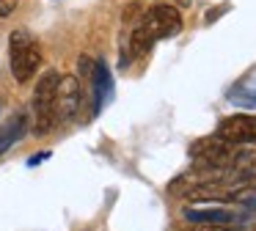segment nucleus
Instances as JSON below:
<instances>
[{"mask_svg": "<svg viewBox=\"0 0 256 231\" xmlns=\"http://www.w3.org/2000/svg\"><path fill=\"white\" fill-rule=\"evenodd\" d=\"M8 66L17 82H28L42 66V47L28 30H14L8 36Z\"/></svg>", "mask_w": 256, "mask_h": 231, "instance_id": "obj_1", "label": "nucleus"}, {"mask_svg": "<svg viewBox=\"0 0 256 231\" xmlns=\"http://www.w3.org/2000/svg\"><path fill=\"white\" fill-rule=\"evenodd\" d=\"M61 80L56 69L44 72V74L36 80L34 88V116H36V124L34 132L36 135H47V132L56 126V116H52V96H56V86Z\"/></svg>", "mask_w": 256, "mask_h": 231, "instance_id": "obj_2", "label": "nucleus"}, {"mask_svg": "<svg viewBox=\"0 0 256 231\" xmlns=\"http://www.w3.org/2000/svg\"><path fill=\"white\" fill-rule=\"evenodd\" d=\"M80 104H83V86L80 77L74 74H61L56 86V96H52V116L56 121H69L78 116Z\"/></svg>", "mask_w": 256, "mask_h": 231, "instance_id": "obj_3", "label": "nucleus"}, {"mask_svg": "<svg viewBox=\"0 0 256 231\" xmlns=\"http://www.w3.org/2000/svg\"><path fill=\"white\" fill-rule=\"evenodd\" d=\"M215 138H220L228 146H250V143H256V116L250 113L228 116L218 124Z\"/></svg>", "mask_w": 256, "mask_h": 231, "instance_id": "obj_4", "label": "nucleus"}, {"mask_svg": "<svg viewBox=\"0 0 256 231\" xmlns=\"http://www.w3.org/2000/svg\"><path fill=\"white\" fill-rule=\"evenodd\" d=\"M144 25L152 30V36L160 42V38H174L179 30H182V16H179V11L174 8V6H152L149 11H146L144 16Z\"/></svg>", "mask_w": 256, "mask_h": 231, "instance_id": "obj_5", "label": "nucleus"}, {"mask_svg": "<svg viewBox=\"0 0 256 231\" xmlns=\"http://www.w3.org/2000/svg\"><path fill=\"white\" fill-rule=\"evenodd\" d=\"M91 86H94V113H100L113 96V80L108 72L105 60H94V72H91Z\"/></svg>", "mask_w": 256, "mask_h": 231, "instance_id": "obj_6", "label": "nucleus"}, {"mask_svg": "<svg viewBox=\"0 0 256 231\" xmlns=\"http://www.w3.org/2000/svg\"><path fill=\"white\" fill-rule=\"evenodd\" d=\"M25 130H28V113H22V110L14 113L6 124H0V154L8 152V148L25 135Z\"/></svg>", "mask_w": 256, "mask_h": 231, "instance_id": "obj_7", "label": "nucleus"}, {"mask_svg": "<svg viewBox=\"0 0 256 231\" xmlns=\"http://www.w3.org/2000/svg\"><path fill=\"white\" fill-rule=\"evenodd\" d=\"M184 218L190 223H210V226H232L237 220L234 212H226V209H184Z\"/></svg>", "mask_w": 256, "mask_h": 231, "instance_id": "obj_8", "label": "nucleus"}, {"mask_svg": "<svg viewBox=\"0 0 256 231\" xmlns=\"http://www.w3.org/2000/svg\"><path fill=\"white\" fill-rule=\"evenodd\" d=\"M237 204H242L245 209H250V212H254V209H256V190L254 192H240Z\"/></svg>", "mask_w": 256, "mask_h": 231, "instance_id": "obj_9", "label": "nucleus"}, {"mask_svg": "<svg viewBox=\"0 0 256 231\" xmlns=\"http://www.w3.org/2000/svg\"><path fill=\"white\" fill-rule=\"evenodd\" d=\"M91 72H94V60H91L88 55H80V74H83L86 80H88Z\"/></svg>", "mask_w": 256, "mask_h": 231, "instance_id": "obj_10", "label": "nucleus"}, {"mask_svg": "<svg viewBox=\"0 0 256 231\" xmlns=\"http://www.w3.org/2000/svg\"><path fill=\"white\" fill-rule=\"evenodd\" d=\"M184 231H232L228 226H210V223H196L193 228H184Z\"/></svg>", "mask_w": 256, "mask_h": 231, "instance_id": "obj_11", "label": "nucleus"}, {"mask_svg": "<svg viewBox=\"0 0 256 231\" xmlns=\"http://www.w3.org/2000/svg\"><path fill=\"white\" fill-rule=\"evenodd\" d=\"M20 0H0V16H8L14 14V8H17Z\"/></svg>", "mask_w": 256, "mask_h": 231, "instance_id": "obj_12", "label": "nucleus"}, {"mask_svg": "<svg viewBox=\"0 0 256 231\" xmlns=\"http://www.w3.org/2000/svg\"><path fill=\"white\" fill-rule=\"evenodd\" d=\"M242 94H248V102H242V104L256 102V82H254V86H248V88H242Z\"/></svg>", "mask_w": 256, "mask_h": 231, "instance_id": "obj_13", "label": "nucleus"}, {"mask_svg": "<svg viewBox=\"0 0 256 231\" xmlns=\"http://www.w3.org/2000/svg\"><path fill=\"white\" fill-rule=\"evenodd\" d=\"M47 157H50V154H36V157H30V160H28V165H39L42 160H47Z\"/></svg>", "mask_w": 256, "mask_h": 231, "instance_id": "obj_14", "label": "nucleus"}, {"mask_svg": "<svg viewBox=\"0 0 256 231\" xmlns=\"http://www.w3.org/2000/svg\"><path fill=\"white\" fill-rule=\"evenodd\" d=\"M0 113H3V99H0Z\"/></svg>", "mask_w": 256, "mask_h": 231, "instance_id": "obj_15", "label": "nucleus"}]
</instances>
